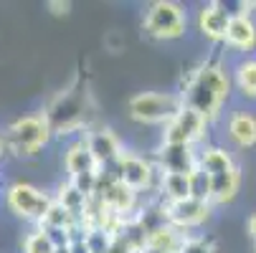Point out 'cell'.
Masks as SVG:
<instances>
[{"mask_svg": "<svg viewBox=\"0 0 256 253\" xmlns=\"http://www.w3.org/2000/svg\"><path fill=\"white\" fill-rule=\"evenodd\" d=\"M231 18H234V10H228L226 3H206V5H200V10L196 15V25H198L200 35H206L208 41L224 43Z\"/></svg>", "mask_w": 256, "mask_h": 253, "instance_id": "8fae6325", "label": "cell"}, {"mask_svg": "<svg viewBox=\"0 0 256 253\" xmlns=\"http://www.w3.org/2000/svg\"><path fill=\"white\" fill-rule=\"evenodd\" d=\"M224 43H226L228 51L251 53L256 48V20L251 15H246V13H234Z\"/></svg>", "mask_w": 256, "mask_h": 253, "instance_id": "7c38bea8", "label": "cell"}, {"mask_svg": "<svg viewBox=\"0 0 256 253\" xmlns=\"http://www.w3.org/2000/svg\"><path fill=\"white\" fill-rule=\"evenodd\" d=\"M180 253H216V246L200 233H186Z\"/></svg>", "mask_w": 256, "mask_h": 253, "instance_id": "603a6c76", "label": "cell"}, {"mask_svg": "<svg viewBox=\"0 0 256 253\" xmlns=\"http://www.w3.org/2000/svg\"><path fill=\"white\" fill-rule=\"evenodd\" d=\"M54 200H56L58 205H64L71 215H74L76 221H82V223H84V215H86V208H89V200H92V198H86L84 193H79L74 185L68 183V180H64V183L56 188Z\"/></svg>", "mask_w": 256, "mask_h": 253, "instance_id": "d6986e66", "label": "cell"}, {"mask_svg": "<svg viewBox=\"0 0 256 253\" xmlns=\"http://www.w3.org/2000/svg\"><path fill=\"white\" fill-rule=\"evenodd\" d=\"M64 170H66L68 180L79 177V175H86V172H99V165H96V160H94V155H92V150H89V144H86L84 137L74 139L66 147V152H64Z\"/></svg>", "mask_w": 256, "mask_h": 253, "instance_id": "5bb4252c", "label": "cell"}, {"mask_svg": "<svg viewBox=\"0 0 256 253\" xmlns=\"http://www.w3.org/2000/svg\"><path fill=\"white\" fill-rule=\"evenodd\" d=\"M180 91H137L127 99V114L137 124H160L165 127L172 122L182 109Z\"/></svg>", "mask_w": 256, "mask_h": 253, "instance_id": "7a4b0ae2", "label": "cell"}, {"mask_svg": "<svg viewBox=\"0 0 256 253\" xmlns=\"http://www.w3.org/2000/svg\"><path fill=\"white\" fill-rule=\"evenodd\" d=\"M208 127H210V122L203 114L182 106L180 114L162 127L160 144H186V147H198V144L208 137Z\"/></svg>", "mask_w": 256, "mask_h": 253, "instance_id": "ba28073f", "label": "cell"}, {"mask_svg": "<svg viewBox=\"0 0 256 253\" xmlns=\"http://www.w3.org/2000/svg\"><path fill=\"white\" fill-rule=\"evenodd\" d=\"M234 91V79L224 61H206L188 76L180 96L188 109L203 114L208 122L221 117Z\"/></svg>", "mask_w": 256, "mask_h": 253, "instance_id": "6da1fadb", "label": "cell"}, {"mask_svg": "<svg viewBox=\"0 0 256 253\" xmlns=\"http://www.w3.org/2000/svg\"><path fill=\"white\" fill-rule=\"evenodd\" d=\"M234 84L246 99H256V58H244L234 66Z\"/></svg>", "mask_w": 256, "mask_h": 253, "instance_id": "ffe728a7", "label": "cell"}, {"mask_svg": "<svg viewBox=\"0 0 256 253\" xmlns=\"http://www.w3.org/2000/svg\"><path fill=\"white\" fill-rule=\"evenodd\" d=\"M76 223H82V221H76L74 215H71L64 205H58L56 200L51 203V208H48V213H46V218L41 221V228H54V231H71Z\"/></svg>", "mask_w": 256, "mask_h": 253, "instance_id": "44dd1931", "label": "cell"}, {"mask_svg": "<svg viewBox=\"0 0 256 253\" xmlns=\"http://www.w3.org/2000/svg\"><path fill=\"white\" fill-rule=\"evenodd\" d=\"M190 195L203 200V203H210V175L196 170L190 175Z\"/></svg>", "mask_w": 256, "mask_h": 253, "instance_id": "cb8c5ba5", "label": "cell"}, {"mask_svg": "<svg viewBox=\"0 0 256 253\" xmlns=\"http://www.w3.org/2000/svg\"><path fill=\"white\" fill-rule=\"evenodd\" d=\"M160 172H178V175H193L198 170V147L186 144H160L152 157Z\"/></svg>", "mask_w": 256, "mask_h": 253, "instance_id": "9c48e42d", "label": "cell"}, {"mask_svg": "<svg viewBox=\"0 0 256 253\" xmlns=\"http://www.w3.org/2000/svg\"><path fill=\"white\" fill-rule=\"evenodd\" d=\"M190 195V175H178V172H160L158 183V200L172 203V200H186Z\"/></svg>", "mask_w": 256, "mask_h": 253, "instance_id": "e0dca14e", "label": "cell"}, {"mask_svg": "<svg viewBox=\"0 0 256 253\" xmlns=\"http://www.w3.org/2000/svg\"><path fill=\"white\" fill-rule=\"evenodd\" d=\"M3 147H6V142H3V139H0V155H3Z\"/></svg>", "mask_w": 256, "mask_h": 253, "instance_id": "484cf974", "label": "cell"}, {"mask_svg": "<svg viewBox=\"0 0 256 253\" xmlns=\"http://www.w3.org/2000/svg\"><path fill=\"white\" fill-rule=\"evenodd\" d=\"M54 203V195L36 188L30 183H13L6 190V205L13 215L23 221H30L36 226H41V221L46 218V213Z\"/></svg>", "mask_w": 256, "mask_h": 253, "instance_id": "8992f818", "label": "cell"}, {"mask_svg": "<svg viewBox=\"0 0 256 253\" xmlns=\"http://www.w3.org/2000/svg\"><path fill=\"white\" fill-rule=\"evenodd\" d=\"M58 253H68V246L66 248H58Z\"/></svg>", "mask_w": 256, "mask_h": 253, "instance_id": "4316f807", "label": "cell"}, {"mask_svg": "<svg viewBox=\"0 0 256 253\" xmlns=\"http://www.w3.org/2000/svg\"><path fill=\"white\" fill-rule=\"evenodd\" d=\"M160 215L162 221L172 228H178L180 233H193L196 228L206 226L213 215V205L203 203L198 198H186V200H172V203H162L160 200Z\"/></svg>", "mask_w": 256, "mask_h": 253, "instance_id": "52a82bcc", "label": "cell"}, {"mask_svg": "<svg viewBox=\"0 0 256 253\" xmlns=\"http://www.w3.org/2000/svg\"><path fill=\"white\" fill-rule=\"evenodd\" d=\"M23 253H58V248L41 226H36L23 238Z\"/></svg>", "mask_w": 256, "mask_h": 253, "instance_id": "7402d4cb", "label": "cell"}, {"mask_svg": "<svg viewBox=\"0 0 256 253\" xmlns=\"http://www.w3.org/2000/svg\"><path fill=\"white\" fill-rule=\"evenodd\" d=\"M238 167L236 157L228 147H221V144H206V147L198 150V170L206 175H224L228 170Z\"/></svg>", "mask_w": 256, "mask_h": 253, "instance_id": "9a60e30c", "label": "cell"}, {"mask_svg": "<svg viewBox=\"0 0 256 253\" xmlns=\"http://www.w3.org/2000/svg\"><path fill=\"white\" fill-rule=\"evenodd\" d=\"M86 144H89V150L99 165V170H109V167H114L117 160L122 157V152L127 150L122 139L117 137L114 129H109V127H99V129H92L84 134Z\"/></svg>", "mask_w": 256, "mask_h": 253, "instance_id": "30bf717a", "label": "cell"}, {"mask_svg": "<svg viewBox=\"0 0 256 253\" xmlns=\"http://www.w3.org/2000/svg\"><path fill=\"white\" fill-rule=\"evenodd\" d=\"M182 238H186V233H180L178 228H172V226H168V223H160V226L150 228L144 248L158 251V253H175V251H180Z\"/></svg>", "mask_w": 256, "mask_h": 253, "instance_id": "ac0fdd59", "label": "cell"}, {"mask_svg": "<svg viewBox=\"0 0 256 253\" xmlns=\"http://www.w3.org/2000/svg\"><path fill=\"white\" fill-rule=\"evenodd\" d=\"M226 134L241 150H251L256 144V114L248 109H234L226 119Z\"/></svg>", "mask_w": 256, "mask_h": 253, "instance_id": "4fadbf2b", "label": "cell"}, {"mask_svg": "<svg viewBox=\"0 0 256 253\" xmlns=\"http://www.w3.org/2000/svg\"><path fill=\"white\" fill-rule=\"evenodd\" d=\"M175 253H180V251H175Z\"/></svg>", "mask_w": 256, "mask_h": 253, "instance_id": "83f0119b", "label": "cell"}, {"mask_svg": "<svg viewBox=\"0 0 256 253\" xmlns=\"http://www.w3.org/2000/svg\"><path fill=\"white\" fill-rule=\"evenodd\" d=\"M142 30L155 41H175L188 30V10L172 0H158L142 18Z\"/></svg>", "mask_w": 256, "mask_h": 253, "instance_id": "277c9868", "label": "cell"}, {"mask_svg": "<svg viewBox=\"0 0 256 253\" xmlns=\"http://www.w3.org/2000/svg\"><path fill=\"white\" fill-rule=\"evenodd\" d=\"M120 183H124L130 190L140 193H155L158 195V183H160V170L150 157H144L137 150H124L117 165L112 167Z\"/></svg>", "mask_w": 256, "mask_h": 253, "instance_id": "5b68a950", "label": "cell"}, {"mask_svg": "<svg viewBox=\"0 0 256 253\" xmlns=\"http://www.w3.org/2000/svg\"><path fill=\"white\" fill-rule=\"evenodd\" d=\"M254 251H256V246H254Z\"/></svg>", "mask_w": 256, "mask_h": 253, "instance_id": "f1b7e54d", "label": "cell"}, {"mask_svg": "<svg viewBox=\"0 0 256 253\" xmlns=\"http://www.w3.org/2000/svg\"><path fill=\"white\" fill-rule=\"evenodd\" d=\"M246 236L251 238V243L256 246V213H251L246 218Z\"/></svg>", "mask_w": 256, "mask_h": 253, "instance_id": "d4e9b609", "label": "cell"}, {"mask_svg": "<svg viewBox=\"0 0 256 253\" xmlns=\"http://www.w3.org/2000/svg\"><path fill=\"white\" fill-rule=\"evenodd\" d=\"M241 167H234L224 175H213L210 177V205H226L231 203L238 190H241Z\"/></svg>", "mask_w": 256, "mask_h": 253, "instance_id": "2e32d148", "label": "cell"}, {"mask_svg": "<svg viewBox=\"0 0 256 253\" xmlns=\"http://www.w3.org/2000/svg\"><path fill=\"white\" fill-rule=\"evenodd\" d=\"M51 134H54V127H51L48 114H26L8 127L6 144L18 157H33L48 144Z\"/></svg>", "mask_w": 256, "mask_h": 253, "instance_id": "3957f363", "label": "cell"}]
</instances>
